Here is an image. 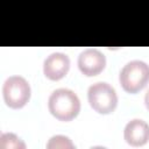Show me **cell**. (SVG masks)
Masks as SVG:
<instances>
[{
    "label": "cell",
    "mask_w": 149,
    "mask_h": 149,
    "mask_svg": "<svg viewBox=\"0 0 149 149\" xmlns=\"http://www.w3.org/2000/svg\"><path fill=\"white\" fill-rule=\"evenodd\" d=\"M90 106L100 114L112 113L118 105V95L115 90L105 81L92 84L87 91Z\"/></svg>",
    "instance_id": "3"
},
{
    "label": "cell",
    "mask_w": 149,
    "mask_h": 149,
    "mask_svg": "<svg viewBox=\"0 0 149 149\" xmlns=\"http://www.w3.org/2000/svg\"><path fill=\"white\" fill-rule=\"evenodd\" d=\"M123 137L126 142L133 147L144 146L149 141V125L141 119H133L127 122Z\"/></svg>",
    "instance_id": "7"
},
{
    "label": "cell",
    "mask_w": 149,
    "mask_h": 149,
    "mask_svg": "<svg viewBox=\"0 0 149 149\" xmlns=\"http://www.w3.org/2000/svg\"><path fill=\"white\" fill-rule=\"evenodd\" d=\"M1 149H24L26 143L14 133H2L0 135Z\"/></svg>",
    "instance_id": "8"
},
{
    "label": "cell",
    "mask_w": 149,
    "mask_h": 149,
    "mask_svg": "<svg viewBox=\"0 0 149 149\" xmlns=\"http://www.w3.org/2000/svg\"><path fill=\"white\" fill-rule=\"evenodd\" d=\"M70 69V58L63 52L50 54L43 63V73L50 80H59L66 76Z\"/></svg>",
    "instance_id": "6"
},
{
    "label": "cell",
    "mask_w": 149,
    "mask_h": 149,
    "mask_svg": "<svg viewBox=\"0 0 149 149\" xmlns=\"http://www.w3.org/2000/svg\"><path fill=\"white\" fill-rule=\"evenodd\" d=\"M31 88L22 76H10L2 85V95L6 105L10 108H22L30 99Z\"/></svg>",
    "instance_id": "4"
},
{
    "label": "cell",
    "mask_w": 149,
    "mask_h": 149,
    "mask_svg": "<svg viewBox=\"0 0 149 149\" xmlns=\"http://www.w3.org/2000/svg\"><path fill=\"white\" fill-rule=\"evenodd\" d=\"M119 81L128 93H137L149 81V65L143 61H130L120 71Z\"/></svg>",
    "instance_id": "2"
},
{
    "label": "cell",
    "mask_w": 149,
    "mask_h": 149,
    "mask_svg": "<svg viewBox=\"0 0 149 149\" xmlns=\"http://www.w3.org/2000/svg\"><path fill=\"white\" fill-rule=\"evenodd\" d=\"M106 66V57L105 55L93 48L85 49L78 56V68L81 73L87 77L99 74Z\"/></svg>",
    "instance_id": "5"
},
{
    "label": "cell",
    "mask_w": 149,
    "mask_h": 149,
    "mask_svg": "<svg viewBox=\"0 0 149 149\" xmlns=\"http://www.w3.org/2000/svg\"><path fill=\"white\" fill-rule=\"evenodd\" d=\"M144 104H146V107L149 109V90L147 91V93L144 95Z\"/></svg>",
    "instance_id": "10"
},
{
    "label": "cell",
    "mask_w": 149,
    "mask_h": 149,
    "mask_svg": "<svg viewBox=\"0 0 149 149\" xmlns=\"http://www.w3.org/2000/svg\"><path fill=\"white\" fill-rule=\"evenodd\" d=\"M48 149H73L76 146L73 142L64 135H54L52 137L49 139L47 143Z\"/></svg>",
    "instance_id": "9"
},
{
    "label": "cell",
    "mask_w": 149,
    "mask_h": 149,
    "mask_svg": "<svg viewBox=\"0 0 149 149\" xmlns=\"http://www.w3.org/2000/svg\"><path fill=\"white\" fill-rule=\"evenodd\" d=\"M48 108L56 119L71 121L80 112V100L72 90L57 88L48 99Z\"/></svg>",
    "instance_id": "1"
}]
</instances>
